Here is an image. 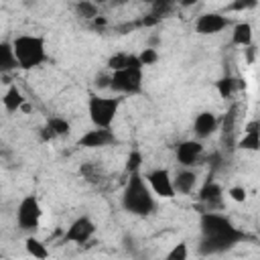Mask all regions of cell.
Returning <instances> with one entry per match:
<instances>
[{
    "instance_id": "1",
    "label": "cell",
    "mask_w": 260,
    "mask_h": 260,
    "mask_svg": "<svg viewBox=\"0 0 260 260\" xmlns=\"http://www.w3.org/2000/svg\"><path fill=\"white\" fill-rule=\"evenodd\" d=\"M201 228V242H199V254L201 256H215L232 250L236 244L246 240V234L238 230L232 219L217 211H203L199 217Z\"/></svg>"
},
{
    "instance_id": "2",
    "label": "cell",
    "mask_w": 260,
    "mask_h": 260,
    "mask_svg": "<svg viewBox=\"0 0 260 260\" xmlns=\"http://www.w3.org/2000/svg\"><path fill=\"white\" fill-rule=\"evenodd\" d=\"M122 207L130 215H138V217H148L156 211L154 193L146 183V179L140 175V171L130 173L122 191Z\"/></svg>"
},
{
    "instance_id": "3",
    "label": "cell",
    "mask_w": 260,
    "mask_h": 260,
    "mask_svg": "<svg viewBox=\"0 0 260 260\" xmlns=\"http://www.w3.org/2000/svg\"><path fill=\"white\" fill-rule=\"evenodd\" d=\"M18 67L20 69H35L41 63L47 61V49H45V39L37 35H18L12 41Z\"/></svg>"
},
{
    "instance_id": "4",
    "label": "cell",
    "mask_w": 260,
    "mask_h": 260,
    "mask_svg": "<svg viewBox=\"0 0 260 260\" xmlns=\"http://www.w3.org/2000/svg\"><path fill=\"white\" fill-rule=\"evenodd\" d=\"M120 108V98L114 95H89L87 100V114L93 126L102 128H112V122L118 114Z\"/></svg>"
},
{
    "instance_id": "5",
    "label": "cell",
    "mask_w": 260,
    "mask_h": 260,
    "mask_svg": "<svg viewBox=\"0 0 260 260\" xmlns=\"http://www.w3.org/2000/svg\"><path fill=\"white\" fill-rule=\"evenodd\" d=\"M112 91L122 95H136L142 91V69L138 67H124L112 71Z\"/></svg>"
},
{
    "instance_id": "6",
    "label": "cell",
    "mask_w": 260,
    "mask_h": 260,
    "mask_svg": "<svg viewBox=\"0 0 260 260\" xmlns=\"http://www.w3.org/2000/svg\"><path fill=\"white\" fill-rule=\"evenodd\" d=\"M41 215H43V209H41L37 195H26L20 199V203L16 207V223L20 230L35 232L41 223Z\"/></svg>"
},
{
    "instance_id": "7",
    "label": "cell",
    "mask_w": 260,
    "mask_h": 260,
    "mask_svg": "<svg viewBox=\"0 0 260 260\" xmlns=\"http://www.w3.org/2000/svg\"><path fill=\"white\" fill-rule=\"evenodd\" d=\"M146 183L150 185V189L156 197L171 199L177 195L175 185H173V175L167 169H154V171L146 173Z\"/></svg>"
},
{
    "instance_id": "8",
    "label": "cell",
    "mask_w": 260,
    "mask_h": 260,
    "mask_svg": "<svg viewBox=\"0 0 260 260\" xmlns=\"http://www.w3.org/2000/svg\"><path fill=\"white\" fill-rule=\"evenodd\" d=\"M116 142H118V138L112 132V128H102V126H93V130H87L77 140V144L83 148H104V146H112Z\"/></svg>"
},
{
    "instance_id": "9",
    "label": "cell",
    "mask_w": 260,
    "mask_h": 260,
    "mask_svg": "<svg viewBox=\"0 0 260 260\" xmlns=\"http://www.w3.org/2000/svg\"><path fill=\"white\" fill-rule=\"evenodd\" d=\"M199 201L205 205V211L223 209V189L213 181V175H209V179L199 189Z\"/></svg>"
},
{
    "instance_id": "10",
    "label": "cell",
    "mask_w": 260,
    "mask_h": 260,
    "mask_svg": "<svg viewBox=\"0 0 260 260\" xmlns=\"http://www.w3.org/2000/svg\"><path fill=\"white\" fill-rule=\"evenodd\" d=\"M232 20L219 12H205L195 20V30L199 35H217L223 28H228Z\"/></svg>"
},
{
    "instance_id": "11",
    "label": "cell",
    "mask_w": 260,
    "mask_h": 260,
    "mask_svg": "<svg viewBox=\"0 0 260 260\" xmlns=\"http://www.w3.org/2000/svg\"><path fill=\"white\" fill-rule=\"evenodd\" d=\"M95 234V223L87 217L81 215L77 219H73V223L69 225L67 234H65V242H73V244H85L91 240V236Z\"/></svg>"
},
{
    "instance_id": "12",
    "label": "cell",
    "mask_w": 260,
    "mask_h": 260,
    "mask_svg": "<svg viewBox=\"0 0 260 260\" xmlns=\"http://www.w3.org/2000/svg\"><path fill=\"white\" fill-rule=\"evenodd\" d=\"M203 154V144L201 140H183L175 146V156H177V162L181 167H193L195 162H199Z\"/></svg>"
},
{
    "instance_id": "13",
    "label": "cell",
    "mask_w": 260,
    "mask_h": 260,
    "mask_svg": "<svg viewBox=\"0 0 260 260\" xmlns=\"http://www.w3.org/2000/svg\"><path fill=\"white\" fill-rule=\"evenodd\" d=\"M236 118H238V106H232L223 120H221V148L223 152H234L236 146H238V140H236Z\"/></svg>"
},
{
    "instance_id": "14",
    "label": "cell",
    "mask_w": 260,
    "mask_h": 260,
    "mask_svg": "<svg viewBox=\"0 0 260 260\" xmlns=\"http://www.w3.org/2000/svg\"><path fill=\"white\" fill-rule=\"evenodd\" d=\"M217 126H219V120H217V116L213 112H199L195 116V120H193V132H195V136L199 140L211 136L217 130Z\"/></svg>"
},
{
    "instance_id": "15",
    "label": "cell",
    "mask_w": 260,
    "mask_h": 260,
    "mask_svg": "<svg viewBox=\"0 0 260 260\" xmlns=\"http://www.w3.org/2000/svg\"><path fill=\"white\" fill-rule=\"evenodd\" d=\"M195 183H197V175H195V171H191V167H181L173 175L175 191L181 193V195H189L195 189Z\"/></svg>"
},
{
    "instance_id": "16",
    "label": "cell",
    "mask_w": 260,
    "mask_h": 260,
    "mask_svg": "<svg viewBox=\"0 0 260 260\" xmlns=\"http://www.w3.org/2000/svg\"><path fill=\"white\" fill-rule=\"evenodd\" d=\"M238 146L244 150H260V120H252L244 128V136L238 140Z\"/></svg>"
},
{
    "instance_id": "17",
    "label": "cell",
    "mask_w": 260,
    "mask_h": 260,
    "mask_svg": "<svg viewBox=\"0 0 260 260\" xmlns=\"http://www.w3.org/2000/svg\"><path fill=\"white\" fill-rule=\"evenodd\" d=\"M16 67H18V59H16V53H14L12 43L2 41L0 43V71L6 75V73H10Z\"/></svg>"
},
{
    "instance_id": "18",
    "label": "cell",
    "mask_w": 260,
    "mask_h": 260,
    "mask_svg": "<svg viewBox=\"0 0 260 260\" xmlns=\"http://www.w3.org/2000/svg\"><path fill=\"white\" fill-rule=\"evenodd\" d=\"M2 106L6 112L14 114L18 112L22 106H24V98H22V91L16 87V85H10L6 91H4V98H2Z\"/></svg>"
},
{
    "instance_id": "19",
    "label": "cell",
    "mask_w": 260,
    "mask_h": 260,
    "mask_svg": "<svg viewBox=\"0 0 260 260\" xmlns=\"http://www.w3.org/2000/svg\"><path fill=\"white\" fill-rule=\"evenodd\" d=\"M252 39H254V32H252V26L248 22L234 24V28H232V43L234 45H238V47H250L252 45Z\"/></svg>"
},
{
    "instance_id": "20",
    "label": "cell",
    "mask_w": 260,
    "mask_h": 260,
    "mask_svg": "<svg viewBox=\"0 0 260 260\" xmlns=\"http://www.w3.org/2000/svg\"><path fill=\"white\" fill-rule=\"evenodd\" d=\"M100 8V4H95L93 0H77L75 2V6H73V10H75V14L79 16V18H83V20H93L95 16H100L98 10Z\"/></svg>"
},
{
    "instance_id": "21",
    "label": "cell",
    "mask_w": 260,
    "mask_h": 260,
    "mask_svg": "<svg viewBox=\"0 0 260 260\" xmlns=\"http://www.w3.org/2000/svg\"><path fill=\"white\" fill-rule=\"evenodd\" d=\"M24 248H26V252L32 256V258H49V250H47V246L41 242V240H37V238H26L24 240Z\"/></svg>"
},
{
    "instance_id": "22",
    "label": "cell",
    "mask_w": 260,
    "mask_h": 260,
    "mask_svg": "<svg viewBox=\"0 0 260 260\" xmlns=\"http://www.w3.org/2000/svg\"><path fill=\"white\" fill-rule=\"evenodd\" d=\"M175 4H177V0H152L150 2V14H154L160 20L167 14H171V10L175 8Z\"/></svg>"
},
{
    "instance_id": "23",
    "label": "cell",
    "mask_w": 260,
    "mask_h": 260,
    "mask_svg": "<svg viewBox=\"0 0 260 260\" xmlns=\"http://www.w3.org/2000/svg\"><path fill=\"white\" fill-rule=\"evenodd\" d=\"M79 175H81L85 181H89V183H98V181L102 179V171H100V167H98L95 162H83V165L79 167Z\"/></svg>"
},
{
    "instance_id": "24",
    "label": "cell",
    "mask_w": 260,
    "mask_h": 260,
    "mask_svg": "<svg viewBox=\"0 0 260 260\" xmlns=\"http://www.w3.org/2000/svg\"><path fill=\"white\" fill-rule=\"evenodd\" d=\"M128 61H130V53H114L106 65H108V71H118L128 67Z\"/></svg>"
},
{
    "instance_id": "25",
    "label": "cell",
    "mask_w": 260,
    "mask_h": 260,
    "mask_svg": "<svg viewBox=\"0 0 260 260\" xmlns=\"http://www.w3.org/2000/svg\"><path fill=\"white\" fill-rule=\"evenodd\" d=\"M47 124L55 130V134L57 136H67L69 132H71V126H69V122L65 120V118H59V116H51L49 120H47Z\"/></svg>"
},
{
    "instance_id": "26",
    "label": "cell",
    "mask_w": 260,
    "mask_h": 260,
    "mask_svg": "<svg viewBox=\"0 0 260 260\" xmlns=\"http://www.w3.org/2000/svg\"><path fill=\"white\" fill-rule=\"evenodd\" d=\"M236 81H238V79H234V77H230V75H228V77H221V79L215 83V87H217L219 95L228 100V98L234 93V89H236Z\"/></svg>"
},
{
    "instance_id": "27",
    "label": "cell",
    "mask_w": 260,
    "mask_h": 260,
    "mask_svg": "<svg viewBox=\"0 0 260 260\" xmlns=\"http://www.w3.org/2000/svg\"><path fill=\"white\" fill-rule=\"evenodd\" d=\"M140 167H142V152L140 150H130V154H128V158H126V173H136V171H140Z\"/></svg>"
},
{
    "instance_id": "28",
    "label": "cell",
    "mask_w": 260,
    "mask_h": 260,
    "mask_svg": "<svg viewBox=\"0 0 260 260\" xmlns=\"http://www.w3.org/2000/svg\"><path fill=\"white\" fill-rule=\"evenodd\" d=\"M256 6H258V0H234L228 6V10L230 12H242V10H252Z\"/></svg>"
},
{
    "instance_id": "29",
    "label": "cell",
    "mask_w": 260,
    "mask_h": 260,
    "mask_svg": "<svg viewBox=\"0 0 260 260\" xmlns=\"http://www.w3.org/2000/svg\"><path fill=\"white\" fill-rule=\"evenodd\" d=\"M138 57H140V61H142L144 67H146V65H154V63L158 61V53H156V49H152V47L142 49V51L138 53Z\"/></svg>"
},
{
    "instance_id": "30",
    "label": "cell",
    "mask_w": 260,
    "mask_h": 260,
    "mask_svg": "<svg viewBox=\"0 0 260 260\" xmlns=\"http://www.w3.org/2000/svg\"><path fill=\"white\" fill-rule=\"evenodd\" d=\"M187 256H189L187 244H175L173 250L167 254V260H187Z\"/></svg>"
},
{
    "instance_id": "31",
    "label": "cell",
    "mask_w": 260,
    "mask_h": 260,
    "mask_svg": "<svg viewBox=\"0 0 260 260\" xmlns=\"http://www.w3.org/2000/svg\"><path fill=\"white\" fill-rule=\"evenodd\" d=\"M93 85H95L98 89H106V87H110V85H112V73H100V75H95Z\"/></svg>"
},
{
    "instance_id": "32",
    "label": "cell",
    "mask_w": 260,
    "mask_h": 260,
    "mask_svg": "<svg viewBox=\"0 0 260 260\" xmlns=\"http://www.w3.org/2000/svg\"><path fill=\"white\" fill-rule=\"evenodd\" d=\"M228 195L234 199V201H238V203H242V201H246V197H248V193H246V189L244 187H240V185H236V187H232L230 191H228Z\"/></svg>"
},
{
    "instance_id": "33",
    "label": "cell",
    "mask_w": 260,
    "mask_h": 260,
    "mask_svg": "<svg viewBox=\"0 0 260 260\" xmlns=\"http://www.w3.org/2000/svg\"><path fill=\"white\" fill-rule=\"evenodd\" d=\"M39 136H41V140H43V142H49V140H55V138H57L55 130H53L49 124H45V126L39 130Z\"/></svg>"
},
{
    "instance_id": "34",
    "label": "cell",
    "mask_w": 260,
    "mask_h": 260,
    "mask_svg": "<svg viewBox=\"0 0 260 260\" xmlns=\"http://www.w3.org/2000/svg\"><path fill=\"white\" fill-rule=\"evenodd\" d=\"M199 0H177V4L179 6H183V8H189V6H195Z\"/></svg>"
},
{
    "instance_id": "35",
    "label": "cell",
    "mask_w": 260,
    "mask_h": 260,
    "mask_svg": "<svg viewBox=\"0 0 260 260\" xmlns=\"http://www.w3.org/2000/svg\"><path fill=\"white\" fill-rule=\"evenodd\" d=\"M95 4H106V2H110V0H93Z\"/></svg>"
},
{
    "instance_id": "36",
    "label": "cell",
    "mask_w": 260,
    "mask_h": 260,
    "mask_svg": "<svg viewBox=\"0 0 260 260\" xmlns=\"http://www.w3.org/2000/svg\"><path fill=\"white\" fill-rule=\"evenodd\" d=\"M120 2H130V0H120ZM142 2H152V0H142Z\"/></svg>"
}]
</instances>
